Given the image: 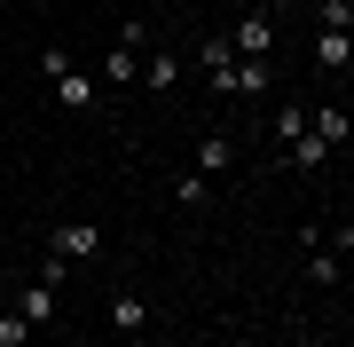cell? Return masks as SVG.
<instances>
[{
    "label": "cell",
    "instance_id": "3",
    "mask_svg": "<svg viewBox=\"0 0 354 347\" xmlns=\"http://www.w3.org/2000/svg\"><path fill=\"white\" fill-rule=\"evenodd\" d=\"M55 95H64V111H95V87H87V71H55Z\"/></svg>",
    "mask_w": 354,
    "mask_h": 347
},
{
    "label": "cell",
    "instance_id": "9",
    "mask_svg": "<svg viewBox=\"0 0 354 347\" xmlns=\"http://www.w3.org/2000/svg\"><path fill=\"white\" fill-rule=\"evenodd\" d=\"M102 71H111V87H127V79H134L142 64H134V48H111V64H102Z\"/></svg>",
    "mask_w": 354,
    "mask_h": 347
},
{
    "label": "cell",
    "instance_id": "5",
    "mask_svg": "<svg viewBox=\"0 0 354 347\" xmlns=\"http://www.w3.org/2000/svg\"><path fill=\"white\" fill-rule=\"evenodd\" d=\"M346 55H354L346 32H323V39H315V71H346Z\"/></svg>",
    "mask_w": 354,
    "mask_h": 347
},
{
    "label": "cell",
    "instance_id": "12",
    "mask_svg": "<svg viewBox=\"0 0 354 347\" xmlns=\"http://www.w3.org/2000/svg\"><path fill=\"white\" fill-rule=\"evenodd\" d=\"M24 332H32V323H24V316H16V308H8V316H0V347H24Z\"/></svg>",
    "mask_w": 354,
    "mask_h": 347
},
{
    "label": "cell",
    "instance_id": "6",
    "mask_svg": "<svg viewBox=\"0 0 354 347\" xmlns=\"http://www.w3.org/2000/svg\"><path fill=\"white\" fill-rule=\"evenodd\" d=\"M111 323H118V332H142V323H150V308H142V300H127V292H118V300H111Z\"/></svg>",
    "mask_w": 354,
    "mask_h": 347
},
{
    "label": "cell",
    "instance_id": "10",
    "mask_svg": "<svg viewBox=\"0 0 354 347\" xmlns=\"http://www.w3.org/2000/svg\"><path fill=\"white\" fill-rule=\"evenodd\" d=\"M174 79H181V55H150V87L165 95V87H174Z\"/></svg>",
    "mask_w": 354,
    "mask_h": 347
},
{
    "label": "cell",
    "instance_id": "1",
    "mask_svg": "<svg viewBox=\"0 0 354 347\" xmlns=\"http://www.w3.org/2000/svg\"><path fill=\"white\" fill-rule=\"evenodd\" d=\"M268 48H276V16H244V24L228 32V55H236V64H260Z\"/></svg>",
    "mask_w": 354,
    "mask_h": 347
},
{
    "label": "cell",
    "instance_id": "7",
    "mask_svg": "<svg viewBox=\"0 0 354 347\" xmlns=\"http://www.w3.org/2000/svg\"><path fill=\"white\" fill-rule=\"evenodd\" d=\"M16 316H24V323H48V316H55V292H48V284H32V292H24V308H16Z\"/></svg>",
    "mask_w": 354,
    "mask_h": 347
},
{
    "label": "cell",
    "instance_id": "8",
    "mask_svg": "<svg viewBox=\"0 0 354 347\" xmlns=\"http://www.w3.org/2000/svg\"><path fill=\"white\" fill-rule=\"evenodd\" d=\"M315 16H323V32H346L354 24V0H315Z\"/></svg>",
    "mask_w": 354,
    "mask_h": 347
},
{
    "label": "cell",
    "instance_id": "11",
    "mask_svg": "<svg viewBox=\"0 0 354 347\" xmlns=\"http://www.w3.org/2000/svg\"><path fill=\"white\" fill-rule=\"evenodd\" d=\"M291 158H299V166H323V158H330V142H315V134H299V142H291Z\"/></svg>",
    "mask_w": 354,
    "mask_h": 347
},
{
    "label": "cell",
    "instance_id": "13",
    "mask_svg": "<svg viewBox=\"0 0 354 347\" xmlns=\"http://www.w3.org/2000/svg\"><path fill=\"white\" fill-rule=\"evenodd\" d=\"M87 347H102V339H87Z\"/></svg>",
    "mask_w": 354,
    "mask_h": 347
},
{
    "label": "cell",
    "instance_id": "4",
    "mask_svg": "<svg viewBox=\"0 0 354 347\" xmlns=\"http://www.w3.org/2000/svg\"><path fill=\"white\" fill-rule=\"evenodd\" d=\"M228 158H236V142H228V134H205V142H197V174H221Z\"/></svg>",
    "mask_w": 354,
    "mask_h": 347
},
{
    "label": "cell",
    "instance_id": "2",
    "mask_svg": "<svg viewBox=\"0 0 354 347\" xmlns=\"http://www.w3.org/2000/svg\"><path fill=\"white\" fill-rule=\"evenodd\" d=\"M95 253H102L95 221H64V229H55V260H95Z\"/></svg>",
    "mask_w": 354,
    "mask_h": 347
}]
</instances>
